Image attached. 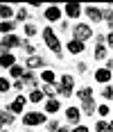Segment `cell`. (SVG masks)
<instances>
[{
    "label": "cell",
    "mask_w": 113,
    "mask_h": 132,
    "mask_svg": "<svg viewBox=\"0 0 113 132\" xmlns=\"http://www.w3.org/2000/svg\"><path fill=\"white\" fill-rule=\"evenodd\" d=\"M43 41H45V46H48L57 57H61V50H63V48H61V41H59V37L54 34L52 27H45V30H43Z\"/></svg>",
    "instance_id": "obj_1"
},
{
    "label": "cell",
    "mask_w": 113,
    "mask_h": 132,
    "mask_svg": "<svg viewBox=\"0 0 113 132\" xmlns=\"http://www.w3.org/2000/svg\"><path fill=\"white\" fill-rule=\"evenodd\" d=\"M73 89H75V78H73L70 73H63V75H61V82L57 84V91L68 98V96H73Z\"/></svg>",
    "instance_id": "obj_2"
},
{
    "label": "cell",
    "mask_w": 113,
    "mask_h": 132,
    "mask_svg": "<svg viewBox=\"0 0 113 132\" xmlns=\"http://www.w3.org/2000/svg\"><path fill=\"white\" fill-rule=\"evenodd\" d=\"M43 123H45V114H41V112H25L23 114L25 128H36V125H43Z\"/></svg>",
    "instance_id": "obj_3"
},
{
    "label": "cell",
    "mask_w": 113,
    "mask_h": 132,
    "mask_svg": "<svg viewBox=\"0 0 113 132\" xmlns=\"http://www.w3.org/2000/svg\"><path fill=\"white\" fill-rule=\"evenodd\" d=\"M90 37H93V30H90L88 23H77V25L73 27V39H79V41L86 43Z\"/></svg>",
    "instance_id": "obj_4"
},
{
    "label": "cell",
    "mask_w": 113,
    "mask_h": 132,
    "mask_svg": "<svg viewBox=\"0 0 113 132\" xmlns=\"http://www.w3.org/2000/svg\"><path fill=\"white\" fill-rule=\"evenodd\" d=\"M25 103H27L25 96H16L12 103H9V107H7V109L12 112L14 116H16V114H23V112H25Z\"/></svg>",
    "instance_id": "obj_5"
},
{
    "label": "cell",
    "mask_w": 113,
    "mask_h": 132,
    "mask_svg": "<svg viewBox=\"0 0 113 132\" xmlns=\"http://www.w3.org/2000/svg\"><path fill=\"white\" fill-rule=\"evenodd\" d=\"M61 14H63V9L59 5H50V7H45V21L48 23H57V21H61Z\"/></svg>",
    "instance_id": "obj_6"
},
{
    "label": "cell",
    "mask_w": 113,
    "mask_h": 132,
    "mask_svg": "<svg viewBox=\"0 0 113 132\" xmlns=\"http://www.w3.org/2000/svg\"><path fill=\"white\" fill-rule=\"evenodd\" d=\"M0 46L9 53V50H14V48H18V46H23V41L18 39L16 34H7V37H2V41H0Z\"/></svg>",
    "instance_id": "obj_7"
},
{
    "label": "cell",
    "mask_w": 113,
    "mask_h": 132,
    "mask_svg": "<svg viewBox=\"0 0 113 132\" xmlns=\"http://www.w3.org/2000/svg\"><path fill=\"white\" fill-rule=\"evenodd\" d=\"M63 12H66L68 18H79L81 12H84V7H81V5H77V2H68V5L63 7Z\"/></svg>",
    "instance_id": "obj_8"
},
{
    "label": "cell",
    "mask_w": 113,
    "mask_h": 132,
    "mask_svg": "<svg viewBox=\"0 0 113 132\" xmlns=\"http://www.w3.org/2000/svg\"><path fill=\"white\" fill-rule=\"evenodd\" d=\"M66 48H68V53H73V55H81L84 50H86V43L79 41V39H70L68 43H66Z\"/></svg>",
    "instance_id": "obj_9"
},
{
    "label": "cell",
    "mask_w": 113,
    "mask_h": 132,
    "mask_svg": "<svg viewBox=\"0 0 113 132\" xmlns=\"http://www.w3.org/2000/svg\"><path fill=\"white\" fill-rule=\"evenodd\" d=\"M84 12H86V16L93 21V23H100V21H104V12H102L100 7H93V5H88Z\"/></svg>",
    "instance_id": "obj_10"
},
{
    "label": "cell",
    "mask_w": 113,
    "mask_h": 132,
    "mask_svg": "<svg viewBox=\"0 0 113 132\" xmlns=\"http://www.w3.org/2000/svg\"><path fill=\"white\" fill-rule=\"evenodd\" d=\"M111 71H109V68H106V66H102V68H97V71H95V80H97V82H102V84H109V82H111Z\"/></svg>",
    "instance_id": "obj_11"
},
{
    "label": "cell",
    "mask_w": 113,
    "mask_h": 132,
    "mask_svg": "<svg viewBox=\"0 0 113 132\" xmlns=\"http://www.w3.org/2000/svg\"><path fill=\"white\" fill-rule=\"evenodd\" d=\"M12 66H16V55L5 50V53L0 55V68H12Z\"/></svg>",
    "instance_id": "obj_12"
},
{
    "label": "cell",
    "mask_w": 113,
    "mask_h": 132,
    "mask_svg": "<svg viewBox=\"0 0 113 132\" xmlns=\"http://www.w3.org/2000/svg\"><path fill=\"white\" fill-rule=\"evenodd\" d=\"M79 116H81V112H79V107H68V109H66V121H68V123H79Z\"/></svg>",
    "instance_id": "obj_13"
},
{
    "label": "cell",
    "mask_w": 113,
    "mask_h": 132,
    "mask_svg": "<svg viewBox=\"0 0 113 132\" xmlns=\"http://www.w3.org/2000/svg\"><path fill=\"white\" fill-rule=\"evenodd\" d=\"M79 109H81L86 116H90L93 112H97V105H95V100L90 98V100H81V107H79Z\"/></svg>",
    "instance_id": "obj_14"
},
{
    "label": "cell",
    "mask_w": 113,
    "mask_h": 132,
    "mask_svg": "<svg viewBox=\"0 0 113 132\" xmlns=\"http://www.w3.org/2000/svg\"><path fill=\"white\" fill-rule=\"evenodd\" d=\"M14 123V114L9 109H0V128H5V125H12Z\"/></svg>",
    "instance_id": "obj_15"
},
{
    "label": "cell",
    "mask_w": 113,
    "mask_h": 132,
    "mask_svg": "<svg viewBox=\"0 0 113 132\" xmlns=\"http://www.w3.org/2000/svg\"><path fill=\"white\" fill-rule=\"evenodd\" d=\"M0 18H5V21H16V18H14V7L0 5Z\"/></svg>",
    "instance_id": "obj_16"
},
{
    "label": "cell",
    "mask_w": 113,
    "mask_h": 132,
    "mask_svg": "<svg viewBox=\"0 0 113 132\" xmlns=\"http://www.w3.org/2000/svg\"><path fill=\"white\" fill-rule=\"evenodd\" d=\"M41 78H43L45 84H57V75H54V71H52V68H43Z\"/></svg>",
    "instance_id": "obj_17"
},
{
    "label": "cell",
    "mask_w": 113,
    "mask_h": 132,
    "mask_svg": "<svg viewBox=\"0 0 113 132\" xmlns=\"http://www.w3.org/2000/svg\"><path fill=\"white\" fill-rule=\"evenodd\" d=\"M59 109H61L59 100H57V98H48V103H45V112H48V114H57Z\"/></svg>",
    "instance_id": "obj_18"
},
{
    "label": "cell",
    "mask_w": 113,
    "mask_h": 132,
    "mask_svg": "<svg viewBox=\"0 0 113 132\" xmlns=\"http://www.w3.org/2000/svg\"><path fill=\"white\" fill-rule=\"evenodd\" d=\"M43 64H45V62H43V57H38V55L27 57V68H41Z\"/></svg>",
    "instance_id": "obj_19"
},
{
    "label": "cell",
    "mask_w": 113,
    "mask_h": 132,
    "mask_svg": "<svg viewBox=\"0 0 113 132\" xmlns=\"http://www.w3.org/2000/svg\"><path fill=\"white\" fill-rule=\"evenodd\" d=\"M106 55H109V48H106L104 43H97V46H95V59L102 62V59H106Z\"/></svg>",
    "instance_id": "obj_20"
},
{
    "label": "cell",
    "mask_w": 113,
    "mask_h": 132,
    "mask_svg": "<svg viewBox=\"0 0 113 132\" xmlns=\"http://www.w3.org/2000/svg\"><path fill=\"white\" fill-rule=\"evenodd\" d=\"M14 27H16V21H2L0 23V32L2 34H14Z\"/></svg>",
    "instance_id": "obj_21"
},
{
    "label": "cell",
    "mask_w": 113,
    "mask_h": 132,
    "mask_svg": "<svg viewBox=\"0 0 113 132\" xmlns=\"http://www.w3.org/2000/svg\"><path fill=\"white\" fill-rule=\"evenodd\" d=\"M77 98H79V100H90V98H93V89H90V87H81V89L77 91Z\"/></svg>",
    "instance_id": "obj_22"
},
{
    "label": "cell",
    "mask_w": 113,
    "mask_h": 132,
    "mask_svg": "<svg viewBox=\"0 0 113 132\" xmlns=\"http://www.w3.org/2000/svg\"><path fill=\"white\" fill-rule=\"evenodd\" d=\"M9 75H12L14 80H20L23 75H25V68H23V66H18V64H16V66H12V68H9Z\"/></svg>",
    "instance_id": "obj_23"
},
{
    "label": "cell",
    "mask_w": 113,
    "mask_h": 132,
    "mask_svg": "<svg viewBox=\"0 0 113 132\" xmlns=\"http://www.w3.org/2000/svg\"><path fill=\"white\" fill-rule=\"evenodd\" d=\"M43 96H45L43 91H38V89H32V91H29V96H27V100H29V103H41V100H43Z\"/></svg>",
    "instance_id": "obj_24"
},
{
    "label": "cell",
    "mask_w": 113,
    "mask_h": 132,
    "mask_svg": "<svg viewBox=\"0 0 113 132\" xmlns=\"http://www.w3.org/2000/svg\"><path fill=\"white\" fill-rule=\"evenodd\" d=\"M23 82H25V84H29V87H34V89H36V78H34V73H29V71H25V75H23Z\"/></svg>",
    "instance_id": "obj_25"
},
{
    "label": "cell",
    "mask_w": 113,
    "mask_h": 132,
    "mask_svg": "<svg viewBox=\"0 0 113 132\" xmlns=\"http://www.w3.org/2000/svg\"><path fill=\"white\" fill-rule=\"evenodd\" d=\"M41 91L45 93L48 98H54V91H57V84H43V89Z\"/></svg>",
    "instance_id": "obj_26"
},
{
    "label": "cell",
    "mask_w": 113,
    "mask_h": 132,
    "mask_svg": "<svg viewBox=\"0 0 113 132\" xmlns=\"http://www.w3.org/2000/svg\"><path fill=\"white\" fill-rule=\"evenodd\" d=\"M9 89H12V82H9L7 78H0V96H2V93H7Z\"/></svg>",
    "instance_id": "obj_27"
},
{
    "label": "cell",
    "mask_w": 113,
    "mask_h": 132,
    "mask_svg": "<svg viewBox=\"0 0 113 132\" xmlns=\"http://www.w3.org/2000/svg\"><path fill=\"white\" fill-rule=\"evenodd\" d=\"M95 130L97 132H111V128H109V123L102 119V121H97V125H95Z\"/></svg>",
    "instance_id": "obj_28"
},
{
    "label": "cell",
    "mask_w": 113,
    "mask_h": 132,
    "mask_svg": "<svg viewBox=\"0 0 113 132\" xmlns=\"http://www.w3.org/2000/svg\"><path fill=\"white\" fill-rule=\"evenodd\" d=\"M102 96H104V100H113V84H106L104 91H102Z\"/></svg>",
    "instance_id": "obj_29"
},
{
    "label": "cell",
    "mask_w": 113,
    "mask_h": 132,
    "mask_svg": "<svg viewBox=\"0 0 113 132\" xmlns=\"http://www.w3.org/2000/svg\"><path fill=\"white\" fill-rule=\"evenodd\" d=\"M36 32H38V30H36L34 23H25V34H27V37H34Z\"/></svg>",
    "instance_id": "obj_30"
},
{
    "label": "cell",
    "mask_w": 113,
    "mask_h": 132,
    "mask_svg": "<svg viewBox=\"0 0 113 132\" xmlns=\"http://www.w3.org/2000/svg\"><path fill=\"white\" fill-rule=\"evenodd\" d=\"M104 21L109 23V27H113V9H111V7L104 9Z\"/></svg>",
    "instance_id": "obj_31"
},
{
    "label": "cell",
    "mask_w": 113,
    "mask_h": 132,
    "mask_svg": "<svg viewBox=\"0 0 113 132\" xmlns=\"http://www.w3.org/2000/svg\"><path fill=\"white\" fill-rule=\"evenodd\" d=\"M16 21H18V23L27 21V9H25V7H20V9H18V14H16Z\"/></svg>",
    "instance_id": "obj_32"
},
{
    "label": "cell",
    "mask_w": 113,
    "mask_h": 132,
    "mask_svg": "<svg viewBox=\"0 0 113 132\" xmlns=\"http://www.w3.org/2000/svg\"><path fill=\"white\" fill-rule=\"evenodd\" d=\"M97 112H100V116L104 119V116H109V112H111V109H109V105H106V103H102V105L97 107Z\"/></svg>",
    "instance_id": "obj_33"
},
{
    "label": "cell",
    "mask_w": 113,
    "mask_h": 132,
    "mask_svg": "<svg viewBox=\"0 0 113 132\" xmlns=\"http://www.w3.org/2000/svg\"><path fill=\"white\" fill-rule=\"evenodd\" d=\"M59 128H61V125H59V121H50V123H48V132H57Z\"/></svg>",
    "instance_id": "obj_34"
},
{
    "label": "cell",
    "mask_w": 113,
    "mask_h": 132,
    "mask_svg": "<svg viewBox=\"0 0 113 132\" xmlns=\"http://www.w3.org/2000/svg\"><path fill=\"white\" fill-rule=\"evenodd\" d=\"M23 46H25V50H27V55H29V57H32V55L36 53V48H34V43H27V41H25Z\"/></svg>",
    "instance_id": "obj_35"
},
{
    "label": "cell",
    "mask_w": 113,
    "mask_h": 132,
    "mask_svg": "<svg viewBox=\"0 0 113 132\" xmlns=\"http://www.w3.org/2000/svg\"><path fill=\"white\" fill-rule=\"evenodd\" d=\"M23 87H25L23 80H16V82H14V89H16V91H23Z\"/></svg>",
    "instance_id": "obj_36"
},
{
    "label": "cell",
    "mask_w": 113,
    "mask_h": 132,
    "mask_svg": "<svg viewBox=\"0 0 113 132\" xmlns=\"http://www.w3.org/2000/svg\"><path fill=\"white\" fill-rule=\"evenodd\" d=\"M106 43H109V48H113V30L106 34Z\"/></svg>",
    "instance_id": "obj_37"
},
{
    "label": "cell",
    "mask_w": 113,
    "mask_h": 132,
    "mask_svg": "<svg viewBox=\"0 0 113 132\" xmlns=\"http://www.w3.org/2000/svg\"><path fill=\"white\" fill-rule=\"evenodd\" d=\"M73 132H88V128H86V125H75V130H73Z\"/></svg>",
    "instance_id": "obj_38"
},
{
    "label": "cell",
    "mask_w": 113,
    "mask_h": 132,
    "mask_svg": "<svg viewBox=\"0 0 113 132\" xmlns=\"http://www.w3.org/2000/svg\"><path fill=\"white\" fill-rule=\"evenodd\" d=\"M77 68H79V71H81V73H86V68H88V66L84 64V62H79V64H77Z\"/></svg>",
    "instance_id": "obj_39"
},
{
    "label": "cell",
    "mask_w": 113,
    "mask_h": 132,
    "mask_svg": "<svg viewBox=\"0 0 113 132\" xmlns=\"http://www.w3.org/2000/svg\"><path fill=\"white\" fill-rule=\"evenodd\" d=\"M106 68H109V71H113V59H109V64H106Z\"/></svg>",
    "instance_id": "obj_40"
},
{
    "label": "cell",
    "mask_w": 113,
    "mask_h": 132,
    "mask_svg": "<svg viewBox=\"0 0 113 132\" xmlns=\"http://www.w3.org/2000/svg\"><path fill=\"white\" fill-rule=\"evenodd\" d=\"M57 132H70V130H68V128H59Z\"/></svg>",
    "instance_id": "obj_41"
},
{
    "label": "cell",
    "mask_w": 113,
    "mask_h": 132,
    "mask_svg": "<svg viewBox=\"0 0 113 132\" xmlns=\"http://www.w3.org/2000/svg\"><path fill=\"white\" fill-rule=\"evenodd\" d=\"M109 128H111V132H113V121H109Z\"/></svg>",
    "instance_id": "obj_42"
},
{
    "label": "cell",
    "mask_w": 113,
    "mask_h": 132,
    "mask_svg": "<svg viewBox=\"0 0 113 132\" xmlns=\"http://www.w3.org/2000/svg\"><path fill=\"white\" fill-rule=\"evenodd\" d=\"M2 53H5V48H2V46H0V55H2Z\"/></svg>",
    "instance_id": "obj_43"
},
{
    "label": "cell",
    "mask_w": 113,
    "mask_h": 132,
    "mask_svg": "<svg viewBox=\"0 0 113 132\" xmlns=\"http://www.w3.org/2000/svg\"><path fill=\"white\" fill-rule=\"evenodd\" d=\"M0 132H7V130H0Z\"/></svg>",
    "instance_id": "obj_44"
}]
</instances>
